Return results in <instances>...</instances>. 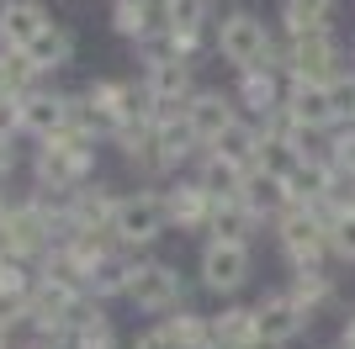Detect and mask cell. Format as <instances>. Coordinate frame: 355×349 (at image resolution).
<instances>
[{
  "label": "cell",
  "mask_w": 355,
  "mask_h": 349,
  "mask_svg": "<svg viewBox=\"0 0 355 349\" xmlns=\"http://www.w3.org/2000/svg\"><path fill=\"white\" fill-rule=\"evenodd\" d=\"M212 48L234 74L239 69H282L286 74V37H276L260 11H244V6L223 11L212 21Z\"/></svg>",
  "instance_id": "cell-1"
},
{
  "label": "cell",
  "mask_w": 355,
  "mask_h": 349,
  "mask_svg": "<svg viewBox=\"0 0 355 349\" xmlns=\"http://www.w3.org/2000/svg\"><path fill=\"white\" fill-rule=\"evenodd\" d=\"M96 174V138H85L80 127L59 132V138H43L37 154H32V180H37V196H74L80 186H90Z\"/></svg>",
  "instance_id": "cell-2"
},
{
  "label": "cell",
  "mask_w": 355,
  "mask_h": 349,
  "mask_svg": "<svg viewBox=\"0 0 355 349\" xmlns=\"http://www.w3.org/2000/svg\"><path fill=\"white\" fill-rule=\"evenodd\" d=\"M196 291L212 296V302H239L244 291L254 286V270H260V249L250 244H218V238H202L196 249Z\"/></svg>",
  "instance_id": "cell-3"
},
{
  "label": "cell",
  "mask_w": 355,
  "mask_h": 349,
  "mask_svg": "<svg viewBox=\"0 0 355 349\" xmlns=\"http://www.w3.org/2000/svg\"><path fill=\"white\" fill-rule=\"evenodd\" d=\"M191 291H196V280L186 276L180 265L144 254V260H138V276H133V286H128L122 302L133 307V312H144L148 323H159V318H170V312H186V307H191Z\"/></svg>",
  "instance_id": "cell-4"
},
{
  "label": "cell",
  "mask_w": 355,
  "mask_h": 349,
  "mask_svg": "<svg viewBox=\"0 0 355 349\" xmlns=\"http://www.w3.org/2000/svg\"><path fill=\"white\" fill-rule=\"evenodd\" d=\"M270 249L286 270H308V265H334L329 260V217L313 206H286L282 217L270 222Z\"/></svg>",
  "instance_id": "cell-5"
},
{
  "label": "cell",
  "mask_w": 355,
  "mask_h": 349,
  "mask_svg": "<svg viewBox=\"0 0 355 349\" xmlns=\"http://www.w3.org/2000/svg\"><path fill=\"white\" fill-rule=\"evenodd\" d=\"M170 233V217H164V196L159 190H122L117 212H112V238L133 254H148Z\"/></svg>",
  "instance_id": "cell-6"
},
{
  "label": "cell",
  "mask_w": 355,
  "mask_h": 349,
  "mask_svg": "<svg viewBox=\"0 0 355 349\" xmlns=\"http://www.w3.org/2000/svg\"><path fill=\"white\" fill-rule=\"evenodd\" d=\"M340 74H350V48L340 43V32L286 37V80H302V85H334Z\"/></svg>",
  "instance_id": "cell-7"
},
{
  "label": "cell",
  "mask_w": 355,
  "mask_h": 349,
  "mask_svg": "<svg viewBox=\"0 0 355 349\" xmlns=\"http://www.w3.org/2000/svg\"><path fill=\"white\" fill-rule=\"evenodd\" d=\"M254 328H260V349H297L318 323L286 296V286H266L254 296Z\"/></svg>",
  "instance_id": "cell-8"
},
{
  "label": "cell",
  "mask_w": 355,
  "mask_h": 349,
  "mask_svg": "<svg viewBox=\"0 0 355 349\" xmlns=\"http://www.w3.org/2000/svg\"><path fill=\"white\" fill-rule=\"evenodd\" d=\"M159 196H164L170 233H180V238H207V222H212L218 196H212V190L202 186L191 170H186V174H170V180L159 186Z\"/></svg>",
  "instance_id": "cell-9"
},
{
  "label": "cell",
  "mask_w": 355,
  "mask_h": 349,
  "mask_svg": "<svg viewBox=\"0 0 355 349\" xmlns=\"http://www.w3.org/2000/svg\"><path fill=\"white\" fill-rule=\"evenodd\" d=\"M138 80H144V90H148V101H154V106H186V101H191V90H196V58H180V53H170L164 43H154Z\"/></svg>",
  "instance_id": "cell-10"
},
{
  "label": "cell",
  "mask_w": 355,
  "mask_h": 349,
  "mask_svg": "<svg viewBox=\"0 0 355 349\" xmlns=\"http://www.w3.org/2000/svg\"><path fill=\"white\" fill-rule=\"evenodd\" d=\"M286 296H292L313 323L329 312H345V270L334 265H308V270H286Z\"/></svg>",
  "instance_id": "cell-11"
},
{
  "label": "cell",
  "mask_w": 355,
  "mask_h": 349,
  "mask_svg": "<svg viewBox=\"0 0 355 349\" xmlns=\"http://www.w3.org/2000/svg\"><path fill=\"white\" fill-rule=\"evenodd\" d=\"M282 122L324 143L329 132L340 127V111H334V96H329V85H302V80H286V106H282Z\"/></svg>",
  "instance_id": "cell-12"
},
{
  "label": "cell",
  "mask_w": 355,
  "mask_h": 349,
  "mask_svg": "<svg viewBox=\"0 0 355 349\" xmlns=\"http://www.w3.org/2000/svg\"><path fill=\"white\" fill-rule=\"evenodd\" d=\"M234 101L250 122H276L286 106V74L282 69H239L234 74Z\"/></svg>",
  "instance_id": "cell-13"
},
{
  "label": "cell",
  "mask_w": 355,
  "mask_h": 349,
  "mask_svg": "<svg viewBox=\"0 0 355 349\" xmlns=\"http://www.w3.org/2000/svg\"><path fill=\"white\" fill-rule=\"evenodd\" d=\"M239 101H234V90H212V85H196L191 90V101H186V122H191V132L202 138V143H218L223 132L239 122Z\"/></svg>",
  "instance_id": "cell-14"
},
{
  "label": "cell",
  "mask_w": 355,
  "mask_h": 349,
  "mask_svg": "<svg viewBox=\"0 0 355 349\" xmlns=\"http://www.w3.org/2000/svg\"><path fill=\"white\" fill-rule=\"evenodd\" d=\"M59 344L64 349H122V334H117V323H112V312L101 302H80V312L69 318Z\"/></svg>",
  "instance_id": "cell-15"
},
{
  "label": "cell",
  "mask_w": 355,
  "mask_h": 349,
  "mask_svg": "<svg viewBox=\"0 0 355 349\" xmlns=\"http://www.w3.org/2000/svg\"><path fill=\"white\" fill-rule=\"evenodd\" d=\"M266 233H270V228L254 217V212L239 202V196H223V202L212 206L207 238H218V244H250V249H260V238H266Z\"/></svg>",
  "instance_id": "cell-16"
},
{
  "label": "cell",
  "mask_w": 355,
  "mask_h": 349,
  "mask_svg": "<svg viewBox=\"0 0 355 349\" xmlns=\"http://www.w3.org/2000/svg\"><path fill=\"white\" fill-rule=\"evenodd\" d=\"M138 260L144 254H133V249H122V244L112 254H101L96 270H90V302H122L128 286H133V276H138Z\"/></svg>",
  "instance_id": "cell-17"
},
{
  "label": "cell",
  "mask_w": 355,
  "mask_h": 349,
  "mask_svg": "<svg viewBox=\"0 0 355 349\" xmlns=\"http://www.w3.org/2000/svg\"><path fill=\"white\" fill-rule=\"evenodd\" d=\"M21 132H32L37 143L69 132V96H53V90H32V96H21Z\"/></svg>",
  "instance_id": "cell-18"
},
{
  "label": "cell",
  "mask_w": 355,
  "mask_h": 349,
  "mask_svg": "<svg viewBox=\"0 0 355 349\" xmlns=\"http://www.w3.org/2000/svg\"><path fill=\"white\" fill-rule=\"evenodd\" d=\"M48 27V11L37 0H6L0 6V48H21L27 53Z\"/></svg>",
  "instance_id": "cell-19"
},
{
  "label": "cell",
  "mask_w": 355,
  "mask_h": 349,
  "mask_svg": "<svg viewBox=\"0 0 355 349\" xmlns=\"http://www.w3.org/2000/svg\"><path fill=\"white\" fill-rule=\"evenodd\" d=\"M239 202L250 206V212L266 222V228L282 217L286 206H297L292 196H286V180H276V174H266V170H250V174H244V186H239Z\"/></svg>",
  "instance_id": "cell-20"
},
{
  "label": "cell",
  "mask_w": 355,
  "mask_h": 349,
  "mask_svg": "<svg viewBox=\"0 0 355 349\" xmlns=\"http://www.w3.org/2000/svg\"><path fill=\"white\" fill-rule=\"evenodd\" d=\"M340 0H282V37H313V32H334Z\"/></svg>",
  "instance_id": "cell-21"
},
{
  "label": "cell",
  "mask_w": 355,
  "mask_h": 349,
  "mask_svg": "<svg viewBox=\"0 0 355 349\" xmlns=\"http://www.w3.org/2000/svg\"><path fill=\"white\" fill-rule=\"evenodd\" d=\"M154 328H159L164 349H202V344H212V318H207V312H196V307L170 312V318H159Z\"/></svg>",
  "instance_id": "cell-22"
},
{
  "label": "cell",
  "mask_w": 355,
  "mask_h": 349,
  "mask_svg": "<svg viewBox=\"0 0 355 349\" xmlns=\"http://www.w3.org/2000/svg\"><path fill=\"white\" fill-rule=\"evenodd\" d=\"M212 154H218V159H228L234 170H244V174H250V170H254V159H260V122L239 116L234 127H228V132L218 138V143H212Z\"/></svg>",
  "instance_id": "cell-23"
},
{
  "label": "cell",
  "mask_w": 355,
  "mask_h": 349,
  "mask_svg": "<svg viewBox=\"0 0 355 349\" xmlns=\"http://www.w3.org/2000/svg\"><path fill=\"white\" fill-rule=\"evenodd\" d=\"M27 58H32V64H37L43 74H48V69H64V64L74 58V32H69V27H53V21H48L43 37L27 48Z\"/></svg>",
  "instance_id": "cell-24"
},
{
  "label": "cell",
  "mask_w": 355,
  "mask_h": 349,
  "mask_svg": "<svg viewBox=\"0 0 355 349\" xmlns=\"http://www.w3.org/2000/svg\"><path fill=\"white\" fill-rule=\"evenodd\" d=\"M37 74L43 69H37L21 48H0V96H32Z\"/></svg>",
  "instance_id": "cell-25"
},
{
  "label": "cell",
  "mask_w": 355,
  "mask_h": 349,
  "mask_svg": "<svg viewBox=\"0 0 355 349\" xmlns=\"http://www.w3.org/2000/svg\"><path fill=\"white\" fill-rule=\"evenodd\" d=\"M329 260L334 270H355V206L329 212Z\"/></svg>",
  "instance_id": "cell-26"
},
{
  "label": "cell",
  "mask_w": 355,
  "mask_h": 349,
  "mask_svg": "<svg viewBox=\"0 0 355 349\" xmlns=\"http://www.w3.org/2000/svg\"><path fill=\"white\" fill-rule=\"evenodd\" d=\"M21 132V96H0V143Z\"/></svg>",
  "instance_id": "cell-27"
},
{
  "label": "cell",
  "mask_w": 355,
  "mask_h": 349,
  "mask_svg": "<svg viewBox=\"0 0 355 349\" xmlns=\"http://www.w3.org/2000/svg\"><path fill=\"white\" fill-rule=\"evenodd\" d=\"M334 349H355V302L340 312V334H334Z\"/></svg>",
  "instance_id": "cell-28"
},
{
  "label": "cell",
  "mask_w": 355,
  "mask_h": 349,
  "mask_svg": "<svg viewBox=\"0 0 355 349\" xmlns=\"http://www.w3.org/2000/svg\"><path fill=\"white\" fill-rule=\"evenodd\" d=\"M0 260H6V265L16 260V238H11V222H6V212H0Z\"/></svg>",
  "instance_id": "cell-29"
},
{
  "label": "cell",
  "mask_w": 355,
  "mask_h": 349,
  "mask_svg": "<svg viewBox=\"0 0 355 349\" xmlns=\"http://www.w3.org/2000/svg\"><path fill=\"white\" fill-rule=\"evenodd\" d=\"M11 170H16V148H11V143H0V180H6Z\"/></svg>",
  "instance_id": "cell-30"
},
{
  "label": "cell",
  "mask_w": 355,
  "mask_h": 349,
  "mask_svg": "<svg viewBox=\"0 0 355 349\" xmlns=\"http://www.w3.org/2000/svg\"><path fill=\"white\" fill-rule=\"evenodd\" d=\"M21 349H64L59 339H32V344H21Z\"/></svg>",
  "instance_id": "cell-31"
},
{
  "label": "cell",
  "mask_w": 355,
  "mask_h": 349,
  "mask_svg": "<svg viewBox=\"0 0 355 349\" xmlns=\"http://www.w3.org/2000/svg\"><path fill=\"white\" fill-rule=\"evenodd\" d=\"M11 265H16V260H11ZM11 265L0 260V291H6V280H11Z\"/></svg>",
  "instance_id": "cell-32"
},
{
  "label": "cell",
  "mask_w": 355,
  "mask_h": 349,
  "mask_svg": "<svg viewBox=\"0 0 355 349\" xmlns=\"http://www.w3.org/2000/svg\"><path fill=\"white\" fill-rule=\"evenodd\" d=\"M117 6H148V0H112V11H117Z\"/></svg>",
  "instance_id": "cell-33"
},
{
  "label": "cell",
  "mask_w": 355,
  "mask_h": 349,
  "mask_svg": "<svg viewBox=\"0 0 355 349\" xmlns=\"http://www.w3.org/2000/svg\"><path fill=\"white\" fill-rule=\"evenodd\" d=\"M0 349H11V334H6V328H0Z\"/></svg>",
  "instance_id": "cell-34"
},
{
  "label": "cell",
  "mask_w": 355,
  "mask_h": 349,
  "mask_svg": "<svg viewBox=\"0 0 355 349\" xmlns=\"http://www.w3.org/2000/svg\"><path fill=\"white\" fill-rule=\"evenodd\" d=\"M350 69H355V48H350Z\"/></svg>",
  "instance_id": "cell-35"
},
{
  "label": "cell",
  "mask_w": 355,
  "mask_h": 349,
  "mask_svg": "<svg viewBox=\"0 0 355 349\" xmlns=\"http://www.w3.org/2000/svg\"><path fill=\"white\" fill-rule=\"evenodd\" d=\"M0 212H6V202H0Z\"/></svg>",
  "instance_id": "cell-36"
},
{
  "label": "cell",
  "mask_w": 355,
  "mask_h": 349,
  "mask_svg": "<svg viewBox=\"0 0 355 349\" xmlns=\"http://www.w3.org/2000/svg\"><path fill=\"white\" fill-rule=\"evenodd\" d=\"M329 349H334V344H329Z\"/></svg>",
  "instance_id": "cell-37"
}]
</instances>
